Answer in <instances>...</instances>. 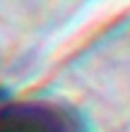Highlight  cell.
Returning <instances> with one entry per match:
<instances>
[{
	"mask_svg": "<svg viewBox=\"0 0 130 132\" xmlns=\"http://www.w3.org/2000/svg\"><path fill=\"white\" fill-rule=\"evenodd\" d=\"M0 132H75L63 111L46 103H19L0 111Z\"/></svg>",
	"mask_w": 130,
	"mask_h": 132,
	"instance_id": "cell-1",
	"label": "cell"
}]
</instances>
